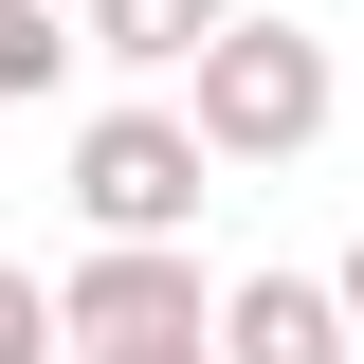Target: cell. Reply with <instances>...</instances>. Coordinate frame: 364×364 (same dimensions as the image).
<instances>
[{"label": "cell", "instance_id": "1", "mask_svg": "<svg viewBox=\"0 0 364 364\" xmlns=\"http://www.w3.org/2000/svg\"><path fill=\"white\" fill-rule=\"evenodd\" d=\"M328 109H346V73H328L310 18H255V0H237L219 37L182 55V128H200V164H310Z\"/></svg>", "mask_w": 364, "mask_h": 364}, {"label": "cell", "instance_id": "2", "mask_svg": "<svg viewBox=\"0 0 364 364\" xmlns=\"http://www.w3.org/2000/svg\"><path fill=\"white\" fill-rule=\"evenodd\" d=\"M200 200H219V164H200V128L182 109H91L73 128V219L91 237H200Z\"/></svg>", "mask_w": 364, "mask_h": 364}, {"label": "cell", "instance_id": "3", "mask_svg": "<svg viewBox=\"0 0 364 364\" xmlns=\"http://www.w3.org/2000/svg\"><path fill=\"white\" fill-rule=\"evenodd\" d=\"M219 291H200V255L182 237H91L73 291H55V346H164V328H200Z\"/></svg>", "mask_w": 364, "mask_h": 364}, {"label": "cell", "instance_id": "4", "mask_svg": "<svg viewBox=\"0 0 364 364\" xmlns=\"http://www.w3.org/2000/svg\"><path fill=\"white\" fill-rule=\"evenodd\" d=\"M219 364H346V310H328V273H237L219 310H200Z\"/></svg>", "mask_w": 364, "mask_h": 364}, {"label": "cell", "instance_id": "5", "mask_svg": "<svg viewBox=\"0 0 364 364\" xmlns=\"http://www.w3.org/2000/svg\"><path fill=\"white\" fill-rule=\"evenodd\" d=\"M219 18H237V0H73V55H109V73H182Z\"/></svg>", "mask_w": 364, "mask_h": 364}, {"label": "cell", "instance_id": "6", "mask_svg": "<svg viewBox=\"0 0 364 364\" xmlns=\"http://www.w3.org/2000/svg\"><path fill=\"white\" fill-rule=\"evenodd\" d=\"M73 73V0H0V109H37Z\"/></svg>", "mask_w": 364, "mask_h": 364}, {"label": "cell", "instance_id": "7", "mask_svg": "<svg viewBox=\"0 0 364 364\" xmlns=\"http://www.w3.org/2000/svg\"><path fill=\"white\" fill-rule=\"evenodd\" d=\"M0 364H55V291H37L18 255H0Z\"/></svg>", "mask_w": 364, "mask_h": 364}, {"label": "cell", "instance_id": "8", "mask_svg": "<svg viewBox=\"0 0 364 364\" xmlns=\"http://www.w3.org/2000/svg\"><path fill=\"white\" fill-rule=\"evenodd\" d=\"M73 364H219L200 328H164V346H73Z\"/></svg>", "mask_w": 364, "mask_h": 364}, {"label": "cell", "instance_id": "9", "mask_svg": "<svg viewBox=\"0 0 364 364\" xmlns=\"http://www.w3.org/2000/svg\"><path fill=\"white\" fill-rule=\"evenodd\" d=\"M328 310H346V346H364V237H346V273H328Z\"/></svg>", "mask_w": 364, "mask_h": 364}, {"label": "cell", "instance_id": "10", "mask_svg": "<svg viewBox=\"0 0 364 364\" xmlns=\"http://www.w3.org/2000/svg\"><path fill=\"white\" fill-rule=\"evenodd\" d=\"M346 364H364V346H346Z\"/></svg>", "mask_w": 364, "mask_h": 364}]
</instances>
